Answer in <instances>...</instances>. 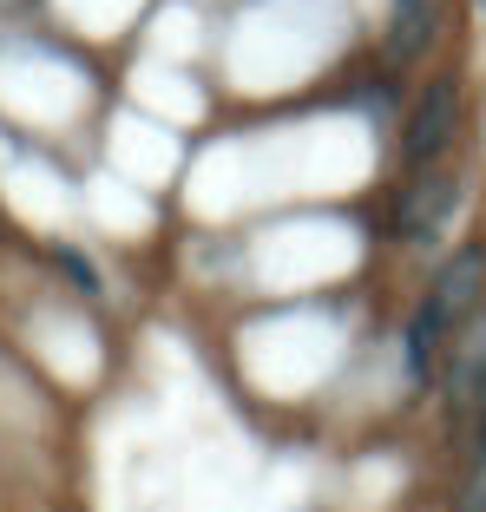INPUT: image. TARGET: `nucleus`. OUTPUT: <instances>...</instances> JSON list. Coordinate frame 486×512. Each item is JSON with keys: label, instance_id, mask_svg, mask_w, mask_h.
<instances>
[{"label": "nucleus", "instance_id": "obj_1", "mask_svg": "<svg viewBox=\"0 0 486 512\" xmlns=\"http://www.w3.org/2000/svg\"><path fill=\"white\" fill-rule=\"evenodd\" d=\"M480 289H486V243H460L454 256H441V270L427 276L421 302H414L408 322H401V381H408V388L441 381L447 342H454V329L480 309Z\"/></svg>", "mask_w": 486, "mask_h": 512}, {"label": "nucleus", "instance_id": "obj_2", "mask_svg": "<svg viewBox=\"0 0 486 512\" xmlns=\"http://www.w3.org/2000/svg\"><path fill=\"white\" fill-rule=\"evenodd\" d=\"M467 204V171L460 165H434V171H414V184L401 191V211H395V237L408 243V250H441L447 224H454V211Z\"/></svg>", "mask_w": 486, "mask_h": 512}, {"label": "nucleus", "instance_id": "obj_3", "mask_svg": "<svg viewBox=\"0 0 486 512\" xmlns=\"http://www.w3.org/2000/svg\"><path fill=\"white\" fill-rule=\"evenodd\" d=\"M460 138V79H427L421 99L408 106V119H401V165L408 171H434L447 165V151H454Z\"/></svg>", "mask_w": 486, "mask_h": 512}, {"label": "nucleus", "instance_id": "obj_4", "mask_svg": "<svg viewBox=\"0 0 486 512\" xmlns=\"http://www.w3.org/2000/svg\"><path fill=\"white\" fill-rule=\"evenodd\" d=\"M441 407L454 414V421H473V414L486 407V309H473V316L454 329V342H447Z\"/></svg>", "mask_w": 486, "mask_h": 512}, {"label": "nucleus", "instance_id": "obj_5", "mask_svg": "<svg viewBox=\"0 0 486 512\" xmlns=\"http://www.w3.org/2000/svg\"><path fill=\"white\" fill-rule=\"evenodd\" d=\"M388 60H421L434 46V0H395V20H388Z\"/></svg>", "mask_w": 486, "mask_h": 512}, {"label": "nucleus", "instance_id": "obj_6", "mask_svg": "<svg viewBox=\"0 0 486 512\" xmlns=\"http://www.w3.org/2000/svg\"><path fill=\"white\" fill-rule=\"evenodd\" d=\"M53 270H60L66 283L79 289V296H99V270H92V263L73 250V243H60V250H53Z\"/></svg>", "mask_w": 486, "mask_h": 512}, {"label": "nucleus", "instance_id": "obj_7", "mask_svg": "<svg viewBox=\"0 0 486 512\" xmlns=\"http://www.w3.org/2000/svg\"><path fill=\"white\" fill-rule=\"evenodd\" d=\"M467 460H473V467H486V407L473 414V453H467Z\"/></svg>", "mask_w": 486, "mask_h": 512}, {"label": "nucleus", "instance_id": "obj_8", "mask_svg": "<svg viewBox=\"0 0 486 512\" xmlns=\"http://www.w3.org/2000/svg\"><path fill=\"white\" fill-rule=\"evenodd\" d=\"M480 14H486V0H480Z\"/></svg>", "mask_w": 486, "mask_h": 512}]
</instances>
